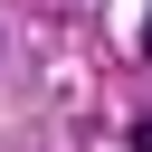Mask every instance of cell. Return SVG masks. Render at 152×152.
<instances>
[{"label":"cell","mask_w":152,"mask_h":152,"mask_svg":"<svg viewBox=\"0 0 152 152\" xmlns=\"http://www.w3.org/2000/svg\"><path fill=\"white\" fill-rule=\"evenodd\" d=\"M133 152H152V114H133Z\"/></svg>","instance_id":"obj_1"},{"label":"cell","mask_w":152,"mask_h":152,"mask_svg":"<svg viewBox=\"0 0 152 152\" xmlns=\"http://www.w3.org/2000/svg\"><path fill=\"white\" fill-rule=\"evenodd\" d=\"M142 57H152V10H142Z\"/></svg>","instance_id":"obj_2"}]
</instances>
